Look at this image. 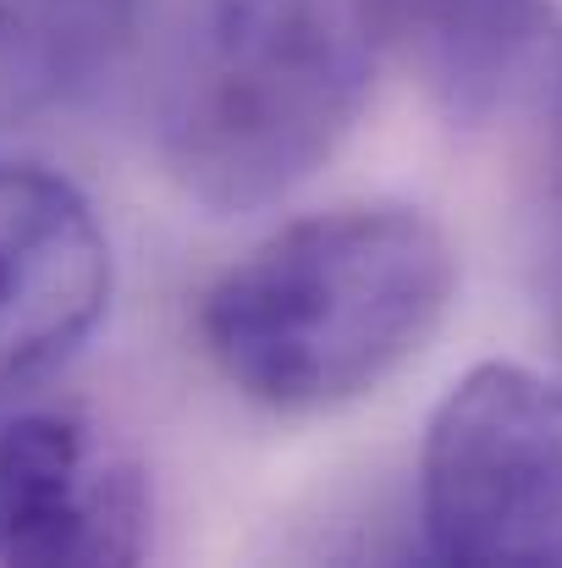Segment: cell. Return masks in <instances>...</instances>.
Instances as JSON below:
<instances>
[{"label":"cell","instance_id":"obj_1","mask_svg":"<svg viewBox=\"0 0 562 568\" xmlns=\"http://www.w3.org/2000/svg\"><path fill=\"white\" fill-rule=\"evenodd\" d=\"M458 254L413 204H337L270 232L198 304L210 365L248 403L326 414L386 386L441 332Z\"/></svg>","mask_w":562,"mask_h":568},{"label":"cell","instance_id":"obj_2","mask_svg":"<svg viewBox=\"0 0 562 568\" xmlns=\"http://www.w3.org/2000/svg\"><path fill=\"white\" fill-rule=\"evenodd\" d=\"M380 50V0H204L161 105L172 178L215 215L304 189L365 116Z\"/></svg>","mask_w":562,"mask_h":568},{"label":"cell","instance_id":"obj_3","mask_svg":"<svg viewBox=\"0 0 562 568\" xmlns=\"http://www.w3.org/2000/svg\"><path fill=\"white\" fill-rule=\"evenodd\" d=\"M425 547L463 568H562V381L474 365L419 453Z\"/></svg>","mask_w":562,"mask_h":568},{"label":"cell","instance_id":"obj_4","mask_svg":"<svg viewBox=\"0 0 562 568\" xmlns=\"http://www.w3.org/2000/svg\"><path fill=\"white\" fill-rule=\"evenodd\" d=\"M111 310L94 204L44 166L0 161V414L55 376Z\"/></svg>","mask_w":562,"mask_h":568},{"label":"cell","instance_id":"obj_5","mask_svg":"<svg viewBox=\"0 0 562 568\" xmlns=\"http://www.w3.org/2000/svg\"><path fill=\"white\" fill-rule=\"evenodd\" d=\"M150 547V491L122 464H94L67 414L0 419V564H139Z\"/></svg>","mask_w":562,"mask_h":568},{"label":"cell","instance_id":"obj_6","mask_svg":"<svg viewBox=\"0 0 562 568\" xmlns=\"http://www.w3.org/2000/svg\"><path fill=\"white\" fill-rule=\"evenodd\" d=\"M397 50L436 111L458 128L497 122L530 100L562 33L552 0H380Z\"/></svg>","mask_w":562,"mask_h":568},{"label":"cell","instance_id":"obj_7","mask_svg":"<svg viewBox=\"0 0 562 568\" xmlns=\"http://www.w3.org/2000/svg\"><path fill=\"white\" fill-rule=\"evenodd\" d=\"M139 0H0V128L89 94L133 44Z\"/></svg>","mask_w":562,"mask_h":568},{"label":"cell","instance_id":"obj_8","mask_svg":"<svg viewBox=\"0 0 562 568\" xmlns=\"http://www.w3.org/2000/svg\"><path fill=\"white\" fill-rule=\"evenodd\" d=\"M530 105L546 116L552 144H558V155H562V33H558V44H552V55H546V72H541V83H535Z\"/></svg>","mask_w":562,"mask_h":568}]
</instances>
